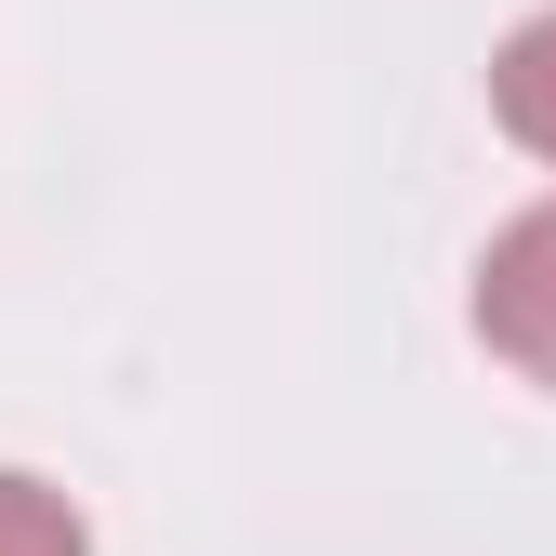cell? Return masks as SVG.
Segmentation results:
<instances>
[{"instance_id": "3957f363", "label": "cell", "mask_w": 556, "mask_h": 556, "mask_svg": "<svg viewBox=\"0 0 556 556\" xmlns=\"http://www.w3.org/2000/svg\"><path fill=\"white\" fill-rule=\"evenodd\" d=\"M0 556H93V517L53 491V477L0 464Z\"/></svg>"}, {"instance_id": "7a4b0ae2", "label": "cell", "mask_w": 556, "mask_h": 556, "mask_svg": "<svg viewBox=\"0 0 556 556\" xmlns=\"http://www.w3.org/2000/svg\"><path fill=\"white\" fill-rule=\"evenodd\" d=\"M491 119L517 132L530 160H556V0H543V14L491 53Z\"/></svg>"}, {"instance_id": "6da1fadb", "label": "cell", "mask_w": 556, "mask_h": 556, "mask_svg": "<svg viewBox=\"0 0 556 556\" xmlns=\"http://www.w3.org/2000/svg\"><path fill=\"white\" fill-rule=\"evenodd\" d=\"M477 344H491L517 384H556V199H530V213L477 252Z\"/></svg>"}]
</instances>
